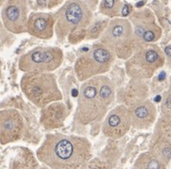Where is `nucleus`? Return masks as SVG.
Wrapping results in <instances>:
<instances>
[{
	"label": "nucleus",
	"instance_id": "nucleus-1",
	"mask_svg": "<svg viewBox=\"0 0 171 169\" xmlns=\"http://www.w3.org/2000/svg\"><path fill=\"white\" fill-rule=\"evenodd\" d=\"M36 154L51 169H79L91 158V143L84 138L50 134Z\"/></svg>",
	"mask_w": 171,
	"mask_h": 169
},
{
	"label": "nucleus",
	"instance_id": "nucleus-2",
	"mask_svg": "<svg viewBox=\"0 0 171 169\" xmlns=\"http://www.w3.org/2000/svg\"><path fill=\"white\" fill-rule=\"evenodd\" d=\"M113 84L106 76H96L85 81L80 87L76 112L77 121L88 124L101 120L114 102Z\"/></svg>",
	"mask_w": 171,
	"mask_h": 169
},
{
	"label": "nucleus",
	"instance_id": "nucleus-3",
	"mask_svg": "<svg viewBox=\"0 0 171 169\" xmlns=\"http://www.w3.org/2000/svg\"><path fill=\"white\" fill-rule=\"evenodd\" d=\"M20 87L25 96L40 107L62 99L55 75L48 72H26Z\"/></svg>",
	"mask_w": 171,
	"mask_h": 169
},
{
	"label": "nucleus",
	"instance_id": "nucleus-4",
	"mask_svg": "<svg viewBox=\"0 0 171 169\" xmlns=\"http://www.w3.org/2000/svg\"><path fill=\"white\" fill-rule=\"evenodd\" d=\"M164 61V53L159 47L150 43L144 44L137 47L133 55L128 58L125 64L126 72L135 79H147L163 67Z\"/></svg>",
	"mask_w": 171,
	"mask_h": 169
},
{
	"label": "nucleus",
	"instance_id": "nucleus-5",
	"mask_svg": "<svg viewBox=\"0 0 171 169\" xmlns=\"http://www.w3.org/2000/svg\"><path fill=\"white\" fill-rule=\"evenodd\" d=\"M115 54L101 44H94L89 51L82 53L75 64V72L80 82L103 74L110 70Z\"/></svg>",
	"mask_w": 171,
	"mask_h": 169
},
{
	"label": "nucleus",
	"instance_id": "nucleus-6",
	"mask_svg": "<svg viewBox=\"0 0 171 169\" xmlns=\"http://www.w3.org/2000/svg\"><path fill=\"white\" fill-rule=\"evenodd\" d=\"M101 43L120 59L130 58L137 48L131 25L122 19H115L109 24L101 36Z\"/></svg>",
	"mask_w": 171,
	"mask_h": 169
},
{
	"label": "nucleus",
	"instance_id": "nucleus-7",
	"mask_svg": "<svg viewBox=\"0 0 171 169\" xmlns=\"http://www.w3.org/2000/svg\"><path fill=\"white\" fill-rule=\"evenodd\" d=\"M63 53L60 48L38 47L28 51L19 59V68L25 72H50L60 67Z\"/></svg>",
	"mask_w": 171,
	"mask_h": 169
},
{
	"label": "nucleus",
	"instance_id": "nucleus-8",
	"mask_svg": "<svg viewBox=\"0 0 171 169\" xmlns=\"http://www.w3.org/2000/svg\"><path fill=\"white\" fill-rule=\"evenodd\" d=\"M91 14L82 3L79 1H71L65 5L58 17L57 27V37L60 39L69 36L74 32L85 28L89 24Z\"/></svg>",
	"mask_w": 171,
	"mask_h": 169
},
{
	"label": "nucleus",
	"instance_id": "nucleus-9",
	"mask_svg": "<svg viewBox=\"0 0 171 169\" xmlns=\"http://www.w3.org/2000/svg\"><path fill=\"white\" fill-rule=\"evenodd\" d=\"M131 124L129 108L125 105H119L107 115L102 129L105 136L117 139L125 135Z\"/></svg>",
	"mask_w": 171,
	"mask_h": 169
},
{
	"label": "nucleus",
	"instance_id": "nucleus-10",
	"mask_svg": "<svg viewBox=\"0 0 171 169\" xmlns=\"http://www.w3.org/2000/svg\"><path fill=\"white\" fill-rule=\"evenodd\" d=\"M23 131V119L15 109L2 110L0 114V142L2 145L20 139Z\"/></svg>",
	"mask_w": 171,
	"mask_h": 169
},
{
	"label": "nucleus",
	"instance_id": "nucleus-11",
	"mask_svg": "<svg viewBox=\"0 0 171 169\" xmlns=\"http://www.w3.org/2000/svg\"><path fill=\"white\" fill-rule=\"evenodd\" d=\"M26 0H9L3 11V21L12 32L20 33L26 30Z\"/></svg>",
	"mask_w": 171,
	"mask_h": 169
},
{
	"label": "nucleus",
	"instance_id": "nucleus-12",
	"mask_svg": "<svg viewBox=\"0 0 171 169\" xmlns=\"http://www.w3.org/2000/svg\"><path fill=\"white\" fill-rule=\"evenodd\" d=\"M134 33L137 47L156 42L161 36V29L158 28L144 12L135 14L133 17Z\"/></svg>",
	"mask_w": 171,
	"mask_h": 169
},
{
	"label": "nucleus",
	"instance_id": "nucleus-13",
	"mask_svg": "<svg viewBox=\"0 0 171 169\" xmlns=\"http://www.w3.org/2000/svg\"><path fill=\"white\" fill-rule=\"evenodd\" d=\"M131 124L137 129H147L156 120V107L150 101H142L130 106Z\"/></svg>",
	"mask_w": 171,
	"mask_h": 169
},
{
	"label": "nucleus",
	"instance_id": "nucleus-14",
	"mask_svg": "<svg viewBox=\"0 0 171 169\" xmlns=\"http://www.w3.org/2000/svg\"><path fill=\"white\" fill-rule=\"evenodd\" d=\"M54 18L47 14H34L27 24V30L32 35L41 39H49L53 36Z\"/></svg>",
	"mask_w": 171,
	"mask_h": 169
},
{
	"label": "nucleus",
	"instance_id": "nucleus-15",
	"mask_svg": "<svg viewBox=\"0 0 171 169\" xmlns=\"http://www.w3.org/2000/svg\"><path fill=\"white\" fill-rule=\"evenodd\" d=\"M67 112L63 104H53L47 106L42 112L41 123L47 128H55L62 126Z\"/></svg>",
	"mask_w": 171,
	"mask_h": 169
},
{
	"label": "nucleus",
	"instance_id": "nucleus-16",
	"mask_svg": "<svg viewBox=\"0 0 171 169\" xmlns=\"http://www.w3.org/2000/svg\"><path fill=\"white\" fill-rule=\"evenodd\" d=\"M151 153L164 164H167L171 160V139L159 136L151 146Z\"/></svg>",
	"mask_w": 171,
	"mask_h": 169
},
{
	"label": "nucleus",
	"instance_id": "nucleus-17",
	"mask_svg": "<svg viewBox=\"0 0 171 169\" xmlns=\"http://www.w3.org/2000/svg\"><path fill=\"white\" fill-rule=\"evenodd\" d=\"M133 169H166V164L148 152L140 156Z\"/></svg>",
	"mask_w": 171,
	"mask_h": 169
},
{
	"label": "nucleus",
	"instance_id": "nucleus-18",
	"mask_svg": "<svg viewBox=\"0 0 171 169\" xmlns=\"http://www.w3.org/2000/svg\"><path fill=\"white\" fill-rule=\"evenodd\" d=\"M156 132L159 136H163L171 139V116L164 115L161 117L157 124Z\"/></svg>",
	"mask_w": 171,
	"mask_h": 169
},
{
	"label": "nucleus",
	"instance_id": "nucleus-19",
	"mask_svg": "<svg viewBox=\"0 0 171 169\" xmlns=\"http://www.w3.org/2000/svg\"><path fill=\"white\" fill-rule=\"evenodd\" d=\"M101 11L109 16H114L120 11V5L117 0H103L101 4Z\"/></svg>",
	"mask_w": 171,
	"mask_h": 169
},
{
	"label": "nucleus",
	"instance_id": "nucleus-20",
	"mask_svg": "<svg viewBox=\"0 0 171 169\" xmlns=\"http://www.w3.org/2000/svg\"><path fill=\"white\" fill-rule=\"evenodd\" d=\"M79 169H111L110 165H108L105 162H102L101 160L95 159L91 160L82 164Z\"/></svg>",
	"mask_w": 171,
	"mask_h": 169
},
{
	"label": "nucleus",
	"instance_id": "nucleus-21",
	"mask_svg": "<svg viewBox=\"0 0 171 169\" xmlns=\"http://www.w3.org/2000/svg\"><path fill=\"white\" fill-rule=\"evenodd\" d=\"M103 23L104 22H97L94 26H93L91 29L89 30V33H88V37L89 38H97V37L99 35V33L102 32V30H103Z\"/></svg>",
	"mask_w": 171,
	"mask_h": 169
},
{
	"label": "nucleus",
	"instance_id": "nucleus-22",
	"mask_svg": "<svg viewBox=\"0 0 171 169\" xmlns=\"http://www.w3.org/2000/svg\"><path fill=\"white\" fill-rule=\"evenodd\" d=\"M161 111L164 115L171 116V90H169L168 94L166 95L163 105H161Z\"/></svg>",
	"mask_w": 171,
	"mask_h": 169
},
{
	"label": "nucleus",
	"instance_id": "nucleus-23",
	"mask_svg": "<svg viewBox=\"0 0 171 169\" xmlns=\"http://www.w3.org/2000/svg\"><path fill=\"white\" fill-rule=\"evenodd\" d=\"M164 56L166 57V65L169 68H171V45L166 46L163 49Z\"/></svg>",
	"mask_w": 171,
	"mask_h": 169
},
{
	"label": "nucleus",
	"instance_id": "nucleus-24",
	"mask_svg": "<svg viewBox=\"0 0 171 169\" xmlns=\"http://www.w3.org/2000/svg\"><path fill=\"white\" fill-rule=\"evenodd\" d=\"M129 11H130V9H129V7H128V6H125V7H123V8H122V14L123 16H126V15H128Z\"/></svg>",
	"mask_w": 171,
	"mask_h": 169
},
{
	"label": "nucleus",
	"instance_id": "nucleus-25",
	"mask_svg": "<svg viewBox=\"0 0 171 169\" xmlns=\"http://www.w3.org/2000/svg\"><path fill=\"white\" fill-rule=\"evenodd\" d=\"M37 3H38L40 6H42V5H44L45 0H37Z\"/></svg>",
	"mask_w": 171,
	"mask_h": 169
},
{
	"label": "nucleus",
	"instance_id": "nucleus-26",
	"mask_svg": "<svg viewBox=\"0 0 171 169\" xmlns=\"http://www.w3.org/2000/svg\"><path fill=\"white\" fill-rule=\"evenodd\" d=\"M144 4V1H142V2H139L138 4H137V7H141V6H142Z\"/></svg>",
	"mask_w": 171,
	"mask_h": 169
},
{
	"label": "nucleus",
	"instance_id": "nucleus-27",
	"mask_svg": "<svg viewBox=\"0 0 171 169\" xmlns=\"http://www.w3.org/2000/svg\"><path fill=\"white\" fill-rule=\"evenodd\" d=\"M170 90H171V78H170Z\"/></svg>",
	"mask_w": 171,
	"mask_h": 169
}]
</instances>
